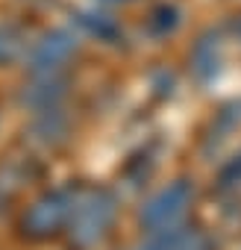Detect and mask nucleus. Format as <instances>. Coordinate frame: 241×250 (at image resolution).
Listing matches in <instances>:
<instances>
[{"label":"nucleus","mask_w":241,"mask_h":250,"mask_svg":"<svg viewBox=\"0 0 241 250\" xmlns=\"http://www.w3.org/2000/svg\"><path fill=\"white\" fill-rule=\"evenodd\" d=\"M97 3H106V6H120V3H133V0H97Z\"/></svg>","instance_id":"7"},{"label":"nucleus","mask_w":241,"mask_h":250,"mask_svg":"<svg viewBox=\"0 0 241 250\" xmlns=\"http://www.w3.org/2000/svg\"><path fill=\"white\" fill-rule=\"evenodd\" d=\"M71 24H74L82 36H88V39H94V42H103V44H118L120 39H124L120 24H118L115 18L97 12V9H77V12H71Z\"/></svg>","instance_id":"2"},{"label":"nucleus","mask_w":241,"mask_h":250,"mask_svg":"<svg viewBox=\"0 0 241 250\" xmlns=\"http://www.w3.org/2000/svg\"><path fill=\"white\" fill-rule=\"evenodd\" d=\"M191 71L200 80H209L221 71V33H206L197 39L194 50H191Z\"/></svg>","instance_id":"3"},{"label":"nucleus","mask_w":241,"mask_h":250,"mask_svg":"<svg viewBox=\"0 0 241 250\" xmlns=\"http://www.w3.org/2000/svg\"><path fill=\"white\" fill-rule=\"evenodd\" d=\"M188 197H191L188 186H185V183H177V186H171L168 191H162V194L150 203L147 218H150V221H171L174 215H180V212L185 209Z\"/></svg>","instance_id":"4"},{"label":"nucleus","mask_w":241,"mask_h":250,"mask_svg":"<svg viewBox=\"0 0 241 250\" xmlns=\"http://www.w3.org/2000/svg\"><path fill=\"white\" fill-rule=\"evenodd\" d=\"M232 33H235V39H238V42H241V15H238V21H235V24H232Z\"/></svg>","instance_id":"8"},{"label":"nucleus","mask_w":241,"mask_h":250,"mask_svg":"<svg viewBox=\"0 0 241 250\" xmlns=\"http://www.w3.org/2000/svg\"><path fill=\"white\" fill-rule=\"evenodd\" d=\"M30 42L27 33L15 24H0V65H9L21 56H27Z\"/></svg>","instance_id":"5"},{"label":"nucleus","mask_w":241,"mask_h":250,"mask_svg":"<svg viewBox=\"0 0 241 250\" xmlns=\"http://www.w3.org/2000/svg\"><path fill=\"white\" fill-rule=\"evenodd\" d=\"M77 53V33L71 30H47L39 42L27 50V65L39 77H53L68 65V59Z\"/></svg>","instance_id":"1"},{"label":"nucleus","mask_w":241,"mask_h":250,"mask_svg":"<svg viewBox=\"0 0 241 250\" xmlns=\"http://www.w3.org/2000/svg\"><path fill=\"white\" fill-rule=\"evenodd\" d=\"M177 27H180V9H177V6L162 3L159 9H153V12H150L147 33H150L153 39H165V36H171Z\"/></svg>","instance_id":"6"}]
</instances>
